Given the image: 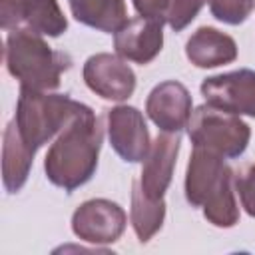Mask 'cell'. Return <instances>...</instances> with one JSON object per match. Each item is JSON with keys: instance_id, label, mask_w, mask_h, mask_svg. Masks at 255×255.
I'll list each match as a JSON object with an SVG mask.
<instances>
[{"instance_id": "1", "label": "cell", "mask_w": 255, "mask_h": 255, "mask_svg": "<svg viewBox=\"0 0 255 255\" xmlns=\"http://www.w3.org/2000/svg\"><path fill=\"white\" fill-rule=\"evenodd\" d=\"M104 141V129L90 106H82L70 124L50 145L44 171L50 183L72 193L88 183L98 167V155Z\"/></svg>"}, {"instance_id": "2", "label": "cell", "mask_w": 255, "mask_h": 255, "mask_svg": "<svg viewBox=\"0 0 255 255\" xmlns=\"http://www.w3.org/2000/svg\"><path fill=\"white\" fill-rule=\"evenodd\" d=\"M233 183V169L221 153L193 145L185 169V199L193 207H203L205 219L215 227L229 229L239 221Z\"/></svg>"}, {"instance_id": "3", "label": "cell", "mask_w": 255, "mask_h": 255, "mask_svg": "<svg viewBox=\"0 0 255 255\" xmlns=\"http://www.w3.org/2000/svg\"><path fill=\"white\" fill-rule=\"evenodd\" d=\"M42 36L44 34L26 26L10 30L4 60L10 76L20 82V88L50 92L60 86L62 74L72 66V58L52 50Z\"/></svg>"}, {"instance_id": "4", "label": "cell", "mask_w": 255, "mask_h": 255, "mask_svg": "<svg viewBox=\"0 0 255 255\" xmlns=\"http://www.w3.org/2000/svg\"><path fill=\"white\" fill-rule=\"evenodd\" d=\"M84 104L68 94H48L20 88L14 124L22 141L36 153L44 143L58 135Z\"/></svg>"}, {"instance_id": "5", "label": "cell", "mask_w": 255, "mask_h": 255, "mask_svg": "<svg viewBox=\"0 0 255 255\" xmlns=\"http://www.w3.org/2000/svg\"><path fill=\"white\" fill-rule=\"evenodd\" d=\"M187 135L193 145L213 149L223 157L233 159L247 149L251 129L237 114L203 104L191 112Z\"/></svg>"}, {"instance_id": "6", "label": "cell", "mask_w": 255, "mask_h": 255, "mask_svg": "<svg viewBox=\"0 0 255 255\" xmlns=\"http://www.w3.org/2000/svg\"><path fill=\"white\" fill-rule=\"evenodd\" d=\"M128 215L112 199H88L72 215V231L78 239L94 245L116 243L126 231Z\"/></svg>"}, {"instance_id": "7", "label": "cell", "mask_w": 255, "mask_h": 255, "mask_svg": "<svg viewBox=\"0 0 255 255\" xmlns=\"http://www.w3.org/2000/svg\"><path fill=\"white\" fill-rule=\"evenodd\" d=\"M199 90L209 106L255 118V70L239 68L235 72L209 76L201 82Z\"/></svg>"}, {"instance_id": "8", "label": "cell", "mask_w": 255, "mask_h": 255, "mask_svg": "<svg viewBox=\"0 0 255 255\" xmlns=\"http://www.w3.org/2000/svg\"><path fill=\"white\" fill-rule=\"evenodd\" d=\"M118 54L100 52L86 60L82 76L86 86L104 100L124 102L135 90V74Z\"/></svg>"}, {"instance_id": "9", "label": "cell", "mask_w": 255, "mask_h": 255, "mask_svg": "<svg viewBox=\"0 0 255 255\" xmlns=\"http://www.w3.org/2000/svg\"><path fill=\"white\" fill-rule=\"evenodd\" d=\"M106 120L114 151L128 163L143 161L151 147L143 114L133 106H116L106 112Z\"/></svg>"}, {"instance_id": "10", "label": "cell", "mask_w": 255, "mask_h": 255, "mask_svg": "<svg viewBox=\"0 0 255 255\" xmlns=\"http://www.w3.org/2000/svg\"><path fill=\"white\" fill-rule=\"evenodd\" d=\"M163 18L135 16L114 34L116 54L128 62L149 64L163 48Z\"/></svg>"}, {"instance_id": "11", "label": "cell", "mask_w": 255, "mask_h": 255, "mask_svg": "<svg viewBox=\"0 0 255 255\" xmlns=\"http://www.w3.org/2000/svg\"><path fill=\"white\" fill-rule=\"evenodd\" d=\"M191 106L193 100L189 90L181 82L165 80L149 92L145 100V114L161 131L179 133L187 128Z\"/></svg>"}, {"instance_id": "12", "label": "cell", "mask_w": 255, "mask_h": 255, "mask_svg": "<svg viewBox=\"0 0 255 255\" xmlns=\"http://www.w3.org/2000/svg\"><path fill=\"white\" fill-rule=\"evenodd\" d=\"M179 147H181V137L179 133H171V131H161L151 141V147L143 159L141 177H139L141 189L147 197L161 199L165 195L171 183Z\"/></svg>"}, {"instance_id": "13", "label": "cell", "mask_w": 255, "mask_h": 255, "mask_svg": "<svg viewBox=\"0 0 255 255\" xmlns=\"http://www.w3.org/2000/svg\"><path fill=\"white\" fill-rule=\"evenodd\" d=\"M185 56L197 68H217L237 60V44L229 34L211 26H201L189 36Z\"/></svg>"}, {"instance_id": "14", "label": "cell", "mask_w": 255, "mask_h": 255, "mask_svg": "<svg viewBox=\"0 0 255 255\" xmlns=\"http://www.w3.org/2000/svg\"><path fill=\"white\" fill-rule=\"evenodd\" d=\"M34 161V151L22 141L14 120L4 129L2 143V181L8 193H18L28 181L30 167Z\"/></svg>"}, {"instance_id": "15", "label": "cell", "mask_w": 255, "mask_h": 255, "mask_svg": "<svg viewBox=\"0 0 255 255\" xmlns=\"http://www.w3.org/2000/svg\"><path fill=\"white\" fill-rule=\"evenodd\" d=\"M72 16L94 30L116 34L128 22L124 0H68Z\"/></svg>"}, {"instance_id": "16", "label": "cell", "mask_w": 255, "mask_h": 255, "mask_svg": "<svg viewBox=\"0 0 255 255\" xmlns=\"http://www.w3.org/2000/svg\"><path fill=\"white\" fill-rule=\"evenodd\" d=\"M18 20L44 36L58 38L68 30V20L58 0H16Z\"/></svg>"}, {"instance_id": "17", "label": "cell", "mask_w": 255, "mask_h": 255, "mask_svg": "<svg viewBox=\"0 0 255 255\" xmlns=\"http://www.w3.org/2000/svg\"><path fill=\"white\" fill-rule=\"evenodd\" d=\"M165 219V201L151 199L143 193L139 179L131 183V209H129V221L131 227L141 243H147L163 225Z\"/></svg>"}, {"instance_id": "18", "label": "cell", "mask_w": 255, "mask_h": 255, "mask_svg": "<svg viewBox=\"0 0 255 255\" xmlns=\"http://www.w3.org/2000/svg\"><path fill=\"white\" fill-rule=\"evenodd\" d=\"M253 8H255V0H209L211 16L229 26L243 24Z\"/></svg>"}, {"instance_id": "19", "label": "cell", "mask_w": 255, "mask_h": 255, "mask_svg": "<svg viewBox=\"0 0 255 255\" xmlns=\"http://www.w3.org/2000/svg\"><path fill=\"white\" fill-rule=\"evenodd\" d=\"M209 0H169V6L165 10V22L169 24L171 30L181 32L195 20L199 10Z\"/></svg>"}, {"instance_id": "20", "label": "cell", "mask_w": 255, "mask_h": 255, "mask_svg": "<svg viewBox=\"0 0 255 255\" xmlns=\"http://www.w3.org/2000/svg\"><path fill=\"white\" fill-rule=\"evenodd\" d=\"M235 189L247 215L255 217V163L247 165L239 175H235Z\"/></svg>"}, {"instance_id": "21", "label": "cell", "mask_w": 255, "mask_h": 255, "mask_svg": "<svg viewBox=\"0 0 255 255\" xmlns=\"http://www.w3.org/2000/svg\"><path fill=\"white\" fill-rule=\"evenodd\" d=\"M131 2H133V8L139 16L165 20V10L169 6V0H131Z\"/></svg>"}]
</instances>
